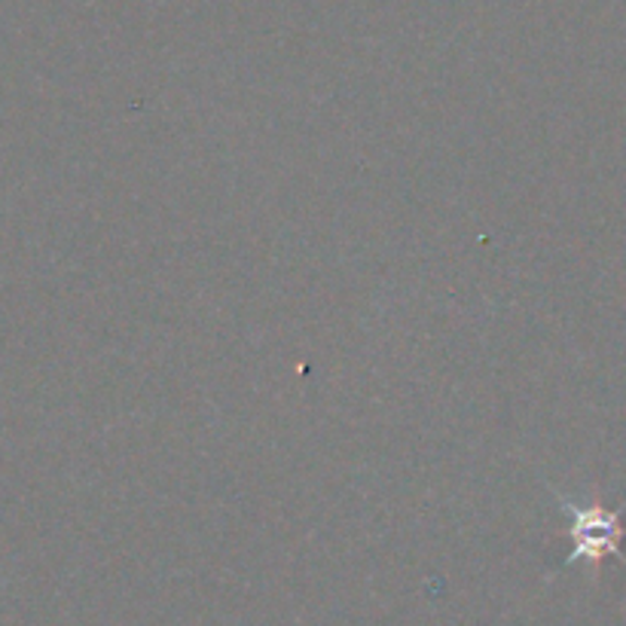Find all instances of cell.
Returning <instances> with one entry per match:
<instances>
[{
	"instance_id": "1",
	"label": "cell",
	"mask_w": 626,
	"mask_h": 626,
	"mask_svg": "<svg viewBox=\"0 0 626 626\" xmlns=\"http://www.w3.org/2000/svg\"><path fill=\"white\" fill-rule=\"evenodd\" d=\"M572 514V560L568 563H602L605 556H621V541H624V523L617 514H611L599 504H565Z\"/></svg>"
}]
</instances>
